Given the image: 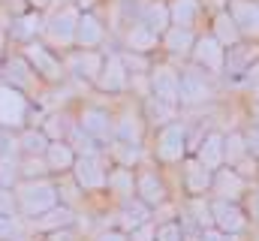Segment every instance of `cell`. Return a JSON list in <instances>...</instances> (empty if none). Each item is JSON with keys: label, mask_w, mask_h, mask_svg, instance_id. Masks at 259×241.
<instances>
[{"label": "cell", "mask_w": 259, "mask_h": 241, "mask_svg": "<svg viewBox=\"0 0 259 241\" xmlns=\"http://www.w3.org/2000/svg\"><path fill=\"white\" fill-rule=\"evenodd\" d=\"M78 18L81 9L75 3H61L52 6L49 12H42V30H39V43L49 46L52 52L66 55L75 49V33H78Z\"/></svg>", "instance_id": "cell-1"}, {"label": "cell", "mask_w": 259, "mask_h": 241, "mask_svg": "<svg viewBox=\"0 0 259 241\" xmlns=\"http://www.w3.org/2000/svg\"><path fill=\"white\" fill-rule=\"evenodd\" d=\"M15 199H18V214L24 220H33V217L61 205L58 181L49 175L46 178H21L15 184Z\"/></svg>", "instance_id": "cell-2"}, {"label": "cell", "mask_w": 259, "mask_h": 241, "mask_svg": "<svg viewBox=\"0 0 259 241\" xmlns=\"http://www.w3.org/2000/svg\"><path fill=\"white\" fill-rule=\"evenodd\" d=\"M33 118V97L0 82V133H21Z\"/></svg>", "instance_id": "cell-3"}, {"label": "cell", "mask_w": 259, "mask_h": 241, "mask_svg": "<svg viewBox=\"0 0 259 241\" xmlns=\"http://www.w3.org/2000/svg\"><path fill=\"white\" fill-rule=\"evenodd\" d=\"M18 52H21V58L30 63V69L36 72V78H39L42 85H49V88H58V85H64V82H66L64 58H61L58 52H52L49 46H42L39 39H36V43H27V46H21Z\"/></svg>", "instance_id": "cell-4"}, {"label": "cell", "mask_w": 259, "mask_h": 241, "mask_svg": "<svg viewBox=\"0 0 259 241\" xmlns=\"http://www.w3.org/2000/svg\"><path fill=\"white\" fill-rule=\"evenodd\" d=\"M154 157L166 166L181 163L187 157V127L181 120H169L154 136Z\"/></svg>", "instance_id": "cell-5"}, {"label": "cell", "mask_w": 259, "mask_h": 241, "mask_svg": "<svg viewBox=\"0 0 259 241\" xmlns=\"http://www.w3.org/2000/svg\"><path fill=\"white\" fill-rule=\"evenodd\" d=\"M72 181L84 190V193H100L106 190V181H109V166L103 160V154H78L75 163H72Z\"/></svg>", "instance_id": "cell-6"}, {"label": "cell", "mask_w": 259, "mask_h": 241, "mask_svg": "<svg viewBox=\"0 0 259 241\" xmlns=\"http://www.w3.org/2000/svg\"><path fill=\"white\" fill-rule=\"evenodd\" d=\"M0 82L24 91L27 97H33L42 88V82L36 78V72L30 69V63L21 58V52H9V55L0 58Z\"/></svg>", "instance_id": "cell-7"}, {"label": "cell", "mask_w": 259, "mask_h": 241, "mask_svg": "<svg viewBox=\"0 0 259 241\" xmlns=\"http://www.w3.org/2000/svg\"><path fill=\"white\" fill-rule=\"evenodd\" d=\"M202 66H187L181 69V85H178V106H202L214 97V85Z\"/></svg>", "instance_id": "cell-8"}, {"label": "cell", "mask_w": 259, "mask_h": 241, "mask_svg": "<svg viewBox=\"0 0 259 241\" xmlns=\"http://www.w3.org/2000/svg\"><path fill=\"white\" fill-rule=\"evenodd\" d=\"M130 85H133V72H130L127 60L121 52H109L106 60H103V69L94 82V88L100 94H124Z\"/></svg>", "instance_id": "cell-9"}, {"label": "cell", "mask_w": 259, "mask_h": 241, "mask_svg": "<svg viewBox=\"0 0 259 241\" xmlns=\"http://www.w3.org/2000/svg\"><path fill=\"white\" fill-rule=\"evenodd\" d=\"M64 58V69H66V78H75V82H88L94 85L100 69H103V60L106 55H100L97 49H72L61 55Z\"/></svg>", "instance_id": "cell-10"}, {"label": "cell", "mask_w": 259, "mask_h": 241, "mask_svg": "<svg viewBox=\"0 0 259 241\" xmlns=\"http://www.w3.org/2000/svg\"><path fill=\"white\" fill-rule=\"evenodd\" d=\"M78 130L81 133H88L97 145H109L112 142V133H115V118H112V112L106 109V106H81V112H78Z\"/></svg>", "instance_id": "cell-11"}, {"label": "cell", "mask_w": 259, "mask_h": 241, "mask_svg": "<svg viewBox=\"0 0 259 241\" xmlns=\"http://www.w3.org/2000/svg\"><path fill=\"white\" fill-rule=\"evenodd\" d=\"M178 85H181V72L169 63H157L151 66L148 75V91L154 100L166 103V106H178Z\"/></svg>", "instance_id": "cell-12"}, {"label": "cell", "mask_w": 259, "mask_h": 241, "mask_svg": "<svg viewBox=\"0 0 259 241\" xmlns=\"http://www.w3.org/2000/svg\"><path fill=\"white\" fill-rule=\"evenodd\" d=\"M190 58H193L196 66H202L211 75H220L226 69V52H223V46L211 33L196 36V46H193V52H190Z\"/></svg>", "instance_id": "cell-13"}, {"label": "cell", "mask_w": 259, "mask_h": 241, "mask_svg": "<svg viewBox=\"0 0 259 241\" xmlns=\"http://www.w3.org/2000/svg\"><path fill=\"white\" fill-rule=\"evenodd\" d=\"M136 199L145 202L151 211L160 208V205H166L169 190H166V181L160 178L157 169H139L136 172Z\"/></svg>", "instance_id": "cell-14"}, {"label": "cell", "mask_w": 259, "mask_h": 241, "mask_svg": "<svg viewBox=\"0 0 259 241\" xmlns=\"http://www.w3.org/2000/svg\"><path fill=\"white\" fill-rule=\"evenodd\" d=\"M39 30H42V12L36 9H27L21 15H9V27H6V36L12 46H27V43H36L39 39Z\"/></svg>", "instance_id": "cell-15"}, {"label": "cell", "mask_w": 259, "mask_h": 241, "mask_svg": "<svg viewBox=\"0 0 259 241\" xmlns=\"http://www.w3.org/2000/svg\"><path fill=\"white\" fill-rule=\"evenodd\" d=\"M211 220H214V229H220L223 235H241L247 226V214L241 211V205L226 202V199L211 202Z\"/></svg>", "instance_id": "cell-16"}, {"label": "cell", "mask_w": 259, "mask_h": 241, "mask_svg": "<svg viewBox=\"0 0 259 241\" xmlns=\"http://www.w3.org/2000/svg\"><path fill=\"white\" fill-rule=\"evenodd\" d=\"M241 33V39H259V0H229L226 9Z\"/></svg>", "instance_id": "cell-17"}, {"label": "cell", "mask_w": 259, "mask_h": 241, "mask_svg": "<svg viewBox=\"0 0 259 241\" xmlns=\"http://www.w3.org/2000/svg\"><path fill=\"white\" fill-rule=\"evenodd\" d=\"M66 226H75V208H66V205H58L33 220H27V229H30V238L33 235H49V232H58V229H66Z\"/></svg>", "instance_id": "cell-18"}, {"label": "cell", "mask_w": 259, "mask_h": 241, "mask_svg": "<svg viewBox=\"0 0 259 241\" xmlns=\"http://www.w3.org/2000/svg\"><path fill=\"white\" fill-rule=\"evenodd\" d=\"M121 43H124V49L130 55H151V52L160 49V36L151 27H145L142 21H130L127 30L121 33Z\"/></svg>", "instance_id": "cell-19"}, {"label": "cell", "mask_w": 259, "mask_h": 241, "mask_svg": "<svg viewBox=\"0 0 259 241\" xmlns=\"http://www.w3.org/2000/svg\"><path fill=\"white\" fill-rule=\"evenodd\" d=\"M75 157H78V154L72 151V145H69L66 139H55V142H49V148H46V154H42L46 169H49L52 178H61V175H66V172H72Z\"/></svg>", "instance_id": "cell-20"}, {"label": "cell", "mask_w": 259, "mask_h": 241, "mask_svg": "<svg viewBox=\"0 0 259 241\" xmlns=\"http://www.w3.org/2000/svg\"><path fill=\"white\" fill-rule=\"evenodd\" d=\"M136 21H142L145 27H151L157 36H163L172 27V15H169V3L166 0H148L136 9Z\"/></svg>", "instance_id": "cell-21"}, {"label": "cell", "mask_w": 259, "mask_h": 241, "mask_svg": "<svg viewBox=\"0 0 259 241\" xmlns=\"http://www.w3.org/2000/svg\"><path fill=\"white\" fill-rule=\"evenodd\" d=\"M106 24L97 12H81L78 18V33H75V49H100L106 43Z\"/></svg>", "instance_id": "cell-22"}, {"label": "cell", "mask_w": 259, "mask_h": 241, "mask_svg": "<svg viewBox=\"0 0 259 241\" xmlns=\"http://www.w3.org/2000/svg\"><path fill=\"white\" fill-rule=\"evenodd\" d=\"M106 190H109V196L118 205L136 199V172L127 169V166H112L109 169V181H106Z\"/></svg>", "instance_id": "cell-23"}, {"label": "cell", "mask_w": 259, "mask_h": 241, "mask_svg": "<svg viewBox=\"0 0 259 241\" xmlns=\"http://www.w3.org/2000/svg\"><path fill=\"white\" fill-rule=\"evenodd\" d=\"M211 184H214V172L208 166H202L196 157H187L184 160V190L190 196H202L211 190Z\"/></svg>", "instance_id": "cell-24"}, {"label": "cell", "mask_w": 259, "mask_h": 241, "mask_svg": "<svg viewBox=\"0 0 259 241\" xmlns=\"http://www.w3.org/2000/svg\"><path fill=\"white\" fill-rule=\"evenodd\" d=\"M223 133H208L202 142H199V148H196V160L202 163V166H208L211 172H217L223 163H226V154H223Z\"/></svg>", "instance_id": "cell-25"}, {"label": "cell", "mask_w": 259, "mask_h": 241, "mask_svg": "<svg viewBox=\"0 0 259 241\" xmlns=\"http://www.w3.org/2000/svg\"><path fill=\"white\" fill-rule=\"evenodd\" d=\"M151 214H154V211H151L145 202H139V199L121 202V205H118V226H115V229H121V232H127V235H130L136 226H142V223L154 220Z\"/></svg>", "instance_id": "cell-26"}, {"label": "cell", "mask_w": 259, "mask_h": 241, "mask_svg": "<svg viewBox=\"0 0 259 241\" xmlns=\"http://www.w3.org/2000/svg\"><path fill=\"white\" fill-rule=\"evenodd\" d=\"M142 133H145V115L127 109V112H121V115L115 118V133H112V139L142 145Z\"/></svg>", "instance_id": "cell-27"}, {"label": "cell", "mask_w": 259, "mask_h": 241, "mask_svg": "<svg viewBox=\"0 0 259 241\" xmlns=\"http://www.w3.org/2000/svg\"><path fill=\"white\" fill-rule=\"evenodd\" d=\"M244 187H247V184H244V178H241L235 169H223V166H220V169L214 172V184H211V190H214L217 199L235 202V199L244 193Z\"/></svg>", "instance_id": "cell-28"}, {"label": "cell", "mask_w": 259, "mask_h": 241, "mask_svg": "<svg viewBox=\"0 0 259 241\" xmlns=\"http://www.w3.org/2000/svg\"><path fill=\"white\" fill-rule=\"evenodd\" d=\"M160 46H163V52H169V55H175V58H184V55L193 52L196 30H190V27H169V30L160 36Z\"/></svg>", "instance_id": "cell-29"}, {"label": "cell", "mask_w": 259, "mask_h": 241, "mask_svg": "<svg viewBox=\"0 0 259 241\" xmlns=\"http://www.w3.org/2000/svg\"><path fill=\"white\" fill-rule=\"evenodd\" d=\"M49 136L39 130V127H24L21 133H15V148H18V157H42L46 148H49Z\"/></svg>", "instance_id": "cell-30"}, {"label": "cell", "mask_w": 259, "mask_h": 241, "mask_svg": "<svg viewBox=\"0 0 259 241\" xmlns=\"http://www.w3.org/2000/svg\"><path fill=\"white\" fill-rule=\"evenodd\" d=\"M202 3L199 0H169V15H172V27H190L199 21Z\"/></svg>", "instance_id": "cell-31"}, {"label": "cell", "mask_w": 259, "mask_h": 241, "mask_svg": "<svg viewBox=\"0 0 259 241\" xmlns=\"http://www.w3.org/2000/svg\"><path fill=\"white\" fill-rule=\"evenodd\" d=\"M211 36H214L223 49H229V46H238V43H241V33H238V27H235L232 15H229L226 9H220V12L214 15V30H211Z\"/></svg>", "instance_id": "cell-32"}, {"label": "cell", "mask_w": 259, "mask_h": 241, "mask_svg": "<svg viewBox=\"0 0 259 241\" xmlns=\"http://www.w3.org/2000/svg\"><path fill=\"white\" fill-rule=\"evenodd\" d=\"M106 151H109V157L115 160V166L133 169V166L142 160V145H133V142H118V139H112V142L106 145Z\"/></svg>", "instance_id": "cell-33"}, {"label": "cell", "mask_w": 259, "mask_h": 241, "mask_svg": "<svg viewBox=\"0 0 259 241\" xmlns=\"http://www.w3.org/2000/svg\"><path fill=\"white\" fill-rule=\"evenodd\" d=\"M0 241H30L27 220L18 214H0Z\"/></svg>", "instance_id": "cell-34"}, {"label": "cell", "mask_w": 259, "mask_h": 241, "mask_svg": "<svg viewBox=\"0 0 259 241\" xmlns=\"http://www.w3.org/2000/svg\"><path fill=\"white\" fill-rule=\"evenodd\" d=\"M18 181H21V157L18 154H3L0 157V187L15 190Z\"/></svg>", "instance_id": "cell-35"}, {"label": "cell", "mask_w": 259, "mask_h": 241, "mask_svg": "<svg viewBox=\"0 0 259 241\" xmlns=\"http://www.w3.org/2000/svg\"><path fill=\"white\" fill-rule=\"evenodd\" d=\"M184 220H196L199 229L214 226V220H211V202H205L202 196H190V202H187V217H184Z\"/></svg>", "instance_id": "cell-36"}, {"label": "cell", "mask_w": 259, "mask_h": 241, "mask_svg": "<svg viewBox=\"0 0 259 241\" xmlns=\"http://www.w3.org/2000/svg\"><path fill=\"white\" fill-rule=\"evenodd\" d=\"M175 109H178V106H166V103L154 100L151 94L145 97V120H154V124H169V120H175Z\"/></svg>", "instance_id": "cell-37"}, {"label": "cell", "mask_w": 259, "mask_h": 241, "mask_svg": "<svg viewBox=\"0 0 259 241\" xmlns=\"http://www.w3.org/2000/svg\"><path fill=\"white\" fill-rule=\"evenodd\" d=\"M69 127H72V120L66 118L64 112H52V115L46 118V124H39V130H42L52 142H55V139H66Z\"/></svg>", "instance_id": "cell-38"}, {"label": "cell", "mask_w": 259, "mask_h": 241, "mask_svg": "<svg viewBox=\"0 0 259 241\" xmlns=\"http://www.w3.org/2000/svg\"><path fill=\"white\" fill-rule=\"evenodd\" d=\"M223 154H226V163H232V166H238L244 157H250V154H247V145H244V136H241V133L226 136V139H223Z\"/></svg>", "instance_id": "cell-39"}, {"label": "cell", "mask_w": 259, "mask_h": 241, "mask_svg": "<svg viewBox=\"0 0 259 241\" xmlns=\"http://www.w3.org/2000/svg\"><path fill=\"white\" fill-rule=\"evenodd\" d=\"M46 160L42 157H21V178H46Z\"/></svg>", "instance_id": "cell-40"}, {"label": "cell", "mask_w": 259, "mask_h": 241, "mask_svg": "<svg viewBox=\"0 0 259 241\" xmlns=\"http://www.w3.org/2000/svg\"><path fill=\"white\" fill-rule=\"evenodd\" d=\"M157 241H184V226L178 220L157 223Z\"/></svg>", "instance_id": "cell-41"}, {"label": "cell", "mask_w": 259, "mask_h": 241, "mask_svg": "<svg viewBox=\"0 0 259 241\" xmlns=\"http://www.w3.org/2000/svg\"><path fill=\"white\" fill-rule=\"evenodd\" d=\"M127 238L130 241H157V220H148V223L136 226Z\"/></svg>", "instance_id": "cell-42"}, {"label": "cell", "mask_w": 259, "mask_h": 241, "mask_svg": "<svg viewBox=\"0 0 259 241\" xmlns=\"http://www.w3.org/2000/svg\"><path fill=\"white\" fill-rule=\"evenodd\" d=\"M0 214H18V199H15V190L9 187H0Z\"/></svg>", "instance_id": "cell-43"}, {"label": "cell", "mask_w": 259, "mask_h": 241, "mask_svg": "<svg viewBox=\"0 0 259 241\" xmlns=\"http://www.w3.org/2000/svg\"><path fill=\"white\" fill-rule=\"evenodd\" d=\"M244 145H247L250 157H259V127H253L250 133H244Z\"/></svg>", "instance_id": "cell-44"}, {"label": "cell", "mask_w": 259, "mask_h": 241, "mask_svg": "<svg viewBox=\"0 0 259 241\" xmlns=\"http://www.w3.org/2000/svg\"><path fill=\"white\" fill-rule=\"evenodd\" d=\"M3 154H18L15 136H12V133H0V157H3Z\"/></svg>", "instance_id": "cell-45"}, {"label": "cell", "mask_w": 259, "mask_h": 241, "mask_svg": "<svg viewBox=\"0 0 259 241\" xmlns=\"http://www.w3.org/2000/svg\"><path fill=\"white\" fill-rule=\"evenodd\" d=\"M94 241H130L127 232H121V229H103L100 235H94Z\"/></svg>", "instance_id": "cell-46"}, {"label": "cell", "mask_w": 259, "mask_h": 241, "mask_svg": "<svg viewBox=\"0 0 259 241\" xmlns=\"http://www.w3.org/2000/svg\"><path fill=\"white\" fill-rule=\"evenodd\" d=\"M199 241H226V235H223L220 229L208 226V229H199Z\"/></svg>", "instance_id": "cell-47"}, {"label": "cell", "mask_w": 259, "mask_h": 241, "mask_svg": "<svg viewBox=\"0 0 259 241\" xmlns=\"http://www.w3.org/2000/svg\"><path fill=\"white\" fill-rule=\"evenodd\" d=\"M55 3H58V0H27V6H30V9H36V12H49Z\"/></svg>", "instance_id": "cell-48"}, {"label": "cell", "mask_w": 259, "mask_h": 241, "mask_svg": "<svg viewBox=\"0 0 259 241\" xmlns=\"http://www.w3.org/2000/svg\"><path fill=\"white\" fill-rule=\"evenodd\" d=\"M247 205H250V217L259 223V193H253V196H250V202H247Z\"/></svg>", "instance_id": "cell-49"}, {"label": "cell", "mask_w": 259, "mask_h": 241, "mask_svg": "<svg viewBox=\"0 0 259 241\" xmlns=\"http://www.w3.org/2000/svg\"><path fill=\"white\" fill-rule=\"evenodd\" d=\"M253 120H256V127H259V103L253 106Z\"/></svg>", "instance_id": "cell-50"}, {"label": "cell", "mask_w": 259, "mask_h": 241, "mask_svg": "<svg viewBox=\"0 0 259 241\" xmlns=\"http://www.w3.org/2000/svg\"><path fill=\"white\" fill-rule=\"evenodd\" d=\"M0 58H3V55H0Z\"/></svg>", "instance_id": "cell-51"}]
</instances>
